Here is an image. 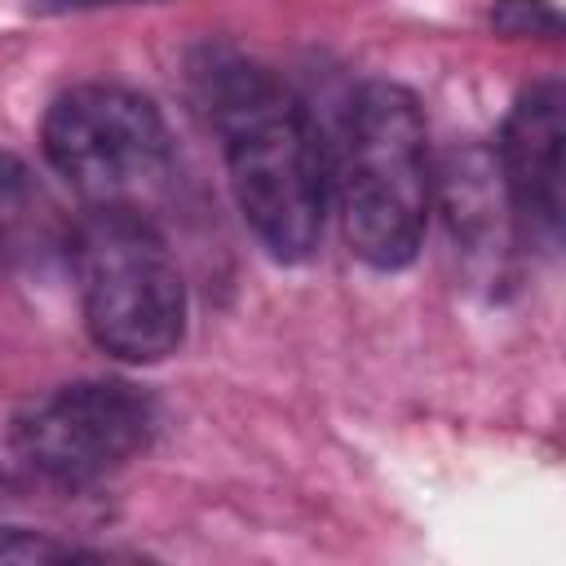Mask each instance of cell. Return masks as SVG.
I'll return each instance as SVG.
<instances>
[{
	"label": "cell",
	"instance_id": "5",
	"mask_svg": "<svg viewBox=\"0 0 566 566\" xmlns=\"http://www.w3.org/2000/svg\"><path fill=\"white\" fill-rule=\"evenodd\" d=\"M159 407L133 380H75L40 398L13 429L22 460L57 486H93L155 438Z\"/></svg>",
	"mask_w": 566,
	"mask_h": 566
},
{
	"label": "cell",
	"instance_id": "8",
	"mask_svg": "<svg viewBox=\"0 0 566 566\" xmlns=\"http://www.w3.org/2000/svg\"><path fill=\"white\" fill-rule=\"evenodd\" d=\"M491 27L504 40H557L562 35V13L553 0H495L491 4Z\"/></svg>",
	"mask_w": 566,
	"mask_h": 566
},
{
	"label": "cell",
	"instance_id": "9",
	"mask_svg": "<svg viewBox=\"0 0 566 566\" xmlns=\"http://www.w3.org/2000/svg\"><path fill=\"white\" fill-rule=\"evenodd\" d=\"M93 4H124V0H40V9H93Z\"/></svg>",
	"mask_w": 566,
	"mask_h": 566
},
{
	"label": "cell",
	"instance_id": "1",
	"mask_svg": "<svg viewBox=\"0 0 566 566\" xmlns=\"http://www.w3.org/2000/svg\"><path fill=\"white\" fill-rule=\"evenodd\" d=\"M208 119L221 137L234 203L256 243L296 265L314 256L332 199V168L305 102L243 53H203L195 66Z\"/></svg>",
	"mask_w": 566,
	"mask_h": 566
},
{
	"label": "cell",
	"instance_id": "2",
	"mask_svg": "<svg viewBox=\"0 0 566 566\" xmlns=\"http://www.w3.org/2000/svg\"><path fill=\"white\" fill-rule=\"evenodd\" d=\"M332 181L349 252L371 270L411 265L433 203L429 124L411 88L367 80L354 93Z\"/></svg>",
	"mask_w": 566,
	"mask_h": 566
},
{
	"label": "cell",
	"instance_id": "7",
	"mask_svg": "<svg viewBox=\"0 0 566 566\" xmlns=\"http://www.w3.org/2000/svg\"><path fill=\"white\" fill-rule=\"evenodd\" d=\"M71 226L31 164L0 150V270H40L66 256Z\"/></svg>",
	"mask_w": 566,
	"mask_h": 566
},
{
	"label": "cell",
	"instance_id": "3",
	"mask_svg": "<svg viewBox=\"0 0 566 566\" xmlns=\"http://www.w3.org/2000/svg\"><path fill=\"white\" fill-rule=\"evenodd\" d=\"M84 327L124 363H159L186 336V279L168 239L142 208H88L71 226Z\"/></svg>",
	"mask_w": 566,
	"mask_h": 566
},
{
	"label": "cell",
	"instance_id": "4",
	"mask_svg": "<svg viewBox=\"0 0 566 566\" xmlns=\"http://www.w3.org/2000/svg\"><path fill=\"white\" fill-rule=\"evenodd\" d=\"M44 159L88 208H142L172 177V133L159 106L124 84H75L40 128Z\"/></svg>",
	"mask_w": 566,
	"mask_h": 566
},
{
	"label": "cell",
	"instance_id": "6",
	"mask_svg": "<svg viewBox=\"0 0 566 566\" xmlns=\"http://www.w3.org/2000/svg\"><path fill=\"white\" fill-rule=\"evenodd\" d=\"M562 142L566 93L557 80H539L504 115L495 142V177L513 226L531 248L544 252H557L562 243Z\"/></svg>",
	"mask_w": 566,
	"mask_h": 566
}]
</instances>
